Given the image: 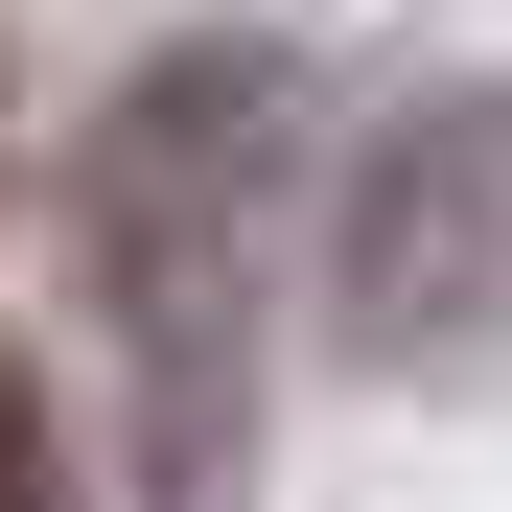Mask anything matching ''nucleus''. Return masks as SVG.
<instances>
[{
	"instance_id": "nucleus-1",
	"label": "nucleus",
	"mask_w": 512,
	"mask_h": 512,
	"mask_svg": "<svg viewBox=\"0 0 512 512\" xmlns=\"http://www.w3.org/2000/svg\"><path fill=\"white\" fill-rule=\"evenodd\" d=\"M280 187H303V70L280 47H163L94 94L70 140V256H94V326L140 373V489L187 512L256 419V280H280Z\"/></svg>"
},
{
	"instance_id": "nucleus-2",
	"label": "nucleus",
	"mask_w": 512,
	"mask_h": 512,
	"mask_svg": "<svg viewBox=\"0 0 512 512\" xmlns=\"http://www.w3.org/2000/svg\"><path fill=\"white\" fill-rule=\"evenodd\" d=\"M326 280H350V350H512V94H419L373 163H350V233H326Z\"/></svg>"
},
{
	"instance_id": "nucleus-3",
	"label": "nucleus",
	"mask_w": 512,
	"mask_h": 512,
	"mask_svg": "<svg viewBox=\"0 0 512 512\" xmlns=\"http://www.w3.org/2000/svg\"><path fill=\"white\" fill-rule=\"evenodd\" d=\"M0 512H70V443H47V396L0 373Z\"/></svg>"
}]
</instances>
